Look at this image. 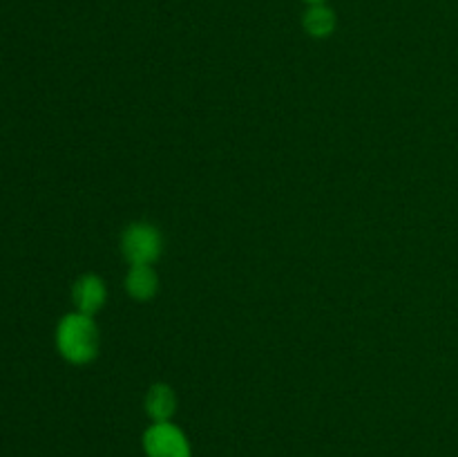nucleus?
<instances>
[{
    "mask_svg": "<svg viewBox=\"0 0 458 457\" xmlns=\"http://www.w3.org/2000/svg\"><path fill=\"white\" fill-rule=\"evenodd\" d=\"M141 444L146 457H192L186 433L173 421H152Z\"/></svg>",
    "mask_w": 458,
    "mask_h": 457,
    "instance_id": "nucleus-3",
    "label": "nucleus"
},
{
    "mask_svg": "<svg viewBox=\"0 0 458 457\" xmlns=\"http://www.w3.org/2000/svg\"><path fill=\"white\" fill-rule=\"evenodd\" d=\"M164 251V236L159 227L150 222L128 224L121 233V254L130 264H152Z\"/></svg>",
    "mask_w": 458,
    "mask_h": 457,
    "instance_id": "nucleus-2",
    "label": "nucleus"
},
{
    "mask_svg": "<svg viewBox=\"0 0 458 457\" xmlns=\"http://www.w3.org/2000/svg\"><path fill=\"white\" fill-rule=\"evenodd\" d=\"M72 300H74L76 312L94 316L103 309L107 300V287L98 273H83L72 285Z\"/></svg>",
    "mask_w": 458,
    "mask_h": 457,
    "instance_id": "nucleus-4",
    "label": "nucleus"
},
{
    "mask_svg": "<svg viewBox=\"0 0 458 457\" xmlns=\"http://www.w3.org/2000/svg\"><path fill=\"white\" fill-rule=\"evenodd\" d=\"M304 3H309V4H313V3H327V0H304Z\"/></svg>",
    "mask_w": 458,
    "mask_h": 457,
    "instance_id": "nucleus-8",
    "label": "nucleus"
},
{
    "mask_svg": "<svg viewBox=\"0 0 458 457\" xmlns=\"http://www.w3.org/2000/svg\"><path fill=\"white\" fill-rule=\"evenodd\" d=\"M335 12L327 3L309 4L307 12L302 13V27L311 39H329L335 31Z\"/></svg>",
    "mask_w": 458,
    "mask_h": 457,
    "instance_id": "nucleus-7",
    "label": "nucleus"
},
{
    "mask_svg": "<svg viewBox=\"0 0 458 457\" xmlns=\"http://www.w3.org/2000/svg\"><path fill=\"white\" fill-rule=\"evenodd\" d=\"M143 406H146L148 417L152 421H170L173 415L177 412V394H174L173 385L164 384H152L148 388L146 399H143Z\"/></svg>",
    "mask_w": 458,
    "mask_h": 457,
    "instance_id": "nucleus-6",
    "label": "nucleus"
},
{
    "mask_svg": "<svg viewBox=\"0 0 458 457\" xmlns=\"http://www.w3.org/2000/svg\"><path fill=\"white\" fill-rule=\"evenodd\" d=\"M125 291L130 298L139 300V303H148L159 291V276H157L152 264H130L128 273H125Z\"/></svg>",
    "mask_w": 458,
    "mask_h": 457,
    "instance_id": "nucleus-5",
    "label": "nucleus"
},
{
    "mask_svg": "<svg viewBox=\"0 0 458 457\" xmlns=\"http://www.w3.org/2000/svg\"><path fill=\"white\" fill-rule=\"evenodd\" d=\"M56 348L72 366L92 363L101 349V332L94 316L81 312L65 314L56 327Z\"/></svg>",
    "mask_w": 458,
    "mask_h": 457,
    "instance_id": "nucleus-1",
    "label": "nucleus"
}]
</instances>
